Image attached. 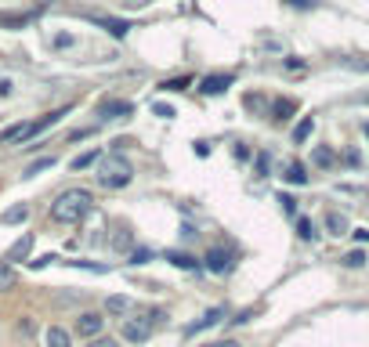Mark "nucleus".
Returning <instances> with one entry per match:
<instances>
[{
	"mask_svg": "<svg viewBox=\"0 0 369 347\" xmlns=\"http://www.w3.org/2000/svg\"><path fill=\"white\" fill-rule=\"evenodd\" d=\"M279 203H283V214L286 217H297V199L294 196H279Z\"/></svg>",
	"mask_w": 369,
	"mask_h": 347,
	"instance_id": "obj_26",
	"label": "nucleus"
},
{
	"mask_svg": "<svg viewBox=\"0 0 369 347\" xmlns=\"http://www.w3.org/2000/svg\"><path fill=\"white\" fill-rule=\"evenodd\" d=\"M311 163H315V166H322V170H329V166L337 163V152L329 149V145H319V149L311 152Z\"/></svg>",
	"mask_w": 369,
	"mask_h": 347,
	"instance_id": "obj_15",
	"label": "nucleus"
},
{
	"mask_svg": "<svg viewBox=\"0 0 369 347\" xmlns=\"http://www.w3.org/2000/svg\"><path fill=\"white\" fill-rule=\"evenodd\" d=\"M29 250H33V235H22L15 246L8 250V261H25V257H29Z\"/></svg>",
	"mask_w": 369,
	"mask_h": 347,
	"instance_id": "obj_16",
	"label": "nucleus"
},
{
	"mask_svg": "<svg viewBox=\"0 0 369 347\" xmlns=\"http://www.w3.org/2000/svg\"><path fill=\"white\" fill-rule=\"evenodd\" d=\"M326 228H329V235H348V217L344 214H337V210H329L326 214Z\"/></svg>",
	"mask_w": 369,
	"mask_h": 347,
	"instance_id": "obj_12",
	"label": "nucleus"
},
{
	"mask_svg": "<svg viewBox=\"0 0 369 347\" xmlns=\"http://www.w3.org/2000/svg\"><path fill=\"white\" fill-rule=\"evenodd\" d=\"M286 4H294V8H315V0H286Z\"/></svg>",
	"mask_w": 369,
	"mask_h": 347,
	"instance_id": "obj_38",
	"label": "nucleus"
},
{
	"mask_svg": "<svg viewBox=\"0 0 369 347\" xmlns=\"http://www.w3.org/2000/svg\"><path fill=\"white\" fill-rule=\"evenodd\" d=\"M160 322H163L160 307H152V311H131L127 318H120V333H123L127 344H145L152 333H156Z\"/></svg>",
	"mask_w": 369,
	"mask_h": 347,
	"instance_id": "obj_3",
	"label": "nucleus"
},
{
	"mask_svg": "<svg viewBox=\"0 0 369 347\" xmlns=\"http://www.w3.org/2000/svg\"><path fill=\"white\" fill-rule=\"evenodd\" d=\"M29 22H33V15H0V25H11V29H22Z\"/></svg>",
	"mask_w": 369,
	"mask_h": 347,
	"instance_id": "obj_23",
	"label": "nucleus"
},
{
	"mask_svg": "<svg viewBox=\"0 0 369 347\" xmlns=\"http://www.w3.org/2000/svg\"><path fill=\"white\" fill-rule=\"evenodd\" d=\"M297 235L304 242H315L319 239V228H315V221H308V217H297Z\"/></svg>",
	"mask_w": 369,
	"mask_h": 347,
	"instance_id": "obj_18",
	"label": "nucleus"
},
{
	"mask_svg": "<svg viewBox=\"0 0 369 347\" xmlns=\"http://www.w3.org/2000/svg\"><path fill=\"white\" fill-rule=\"evenodd\" d=\"M355 239H359V242H369V228H355Z\"/></svg>",
	"mask_w": 369,
	"mask_h": 347,
	"instance_id": "obj_37",
	"label": "nucleus"
},
{
	"mask_svg": "<svg viewBox=\"0 0 369 347\" xmlns=\"http://www.w3.org/2000/svg\"><path fill=\"white\" fill-rule=\"evenodd\" d=\"M149 257H152L149 250H134V253H131V261H134V264H145V261H149Z\"/></svg>",
	"mask_w": 369,
	"mask_h": 347,
	"instance_id": "obj_32",
	"label": "nucleus"
},
{
	"mask_svg": "<svg viewBox=\"0 0 369 347\" xmlns=\"http://www.w3.org/2000/svg\"><path fill=\"white\" fill-rule=\"evenodd\" d=\"M261 105H264L261 94H246V109H261Z\"/></svg>",
	"mask_w": 369,
	"mask_h": 347,
	"instance_id": "obj_31",
	"label": "nucleus"
},
{
	"mask_svg": "<svg viewBox=\"0 0 369 347\" xmlns=\"http://www.w3.org/2000/svg\"><path fill=\"white\" fill-rule=\"evenodd\" d=\"M91 347H120V344H116V340H98V337H94V344H91Z\"/></svg>",
	"mask_w": 369,
	"mask_h": 347,
	"instance_id": "obj_39",
	"label": "nucleus"
},
{
	"mask_svg": "<svg viewBox=\"0 0 369 347\" xmlns=\"http://www.w3.org/2000/svg\"><path fill=\"white\" fill-rule=\"evenodd\" d=\"M156 116H163V120H170V116H174V109H170V105H156Z\"/></svg>",
	"mask_w": 369,
	"mask_h": 347,
	"instance_id": "obj_36",
	"label": "nucleus"
},
{
	"mask_svg": "<svg viewBox=\"0 0 369 347\" xmlns=\"http://www.w3.org/2000/svg\"><path fill=\"white\" fill-rule=\"evenodd\" d=\"M340 264H344V268H362V264H366V253H362V250H351V253L340 257Z\"/></svg>",
	"mask_w": 369,
	"mask_h": 347,
	"instance_id": "obj_24",
	"label": "nucleus"
},
{
	"mask_svg": "<svg viewBox=\"0 0 369 347\" xmlns=\"http://www.w3.org/2000/svg\"><path fill=\"white\" fill-rule=\"evenodd\" d=\"M25 217H29V207H25V203H18V207L4 210V224H22Z\"/></svg>",
	"mask_w": 369,
	"mask_h": 347,
	"instance_id": "obj_19",
	"label": "nucleus"
},
{
	"mask_svg": "<svg viewBox=\"0 0 369 347\" xmlns=\"http://www.w3.org/2000/svg\"><path fill=\"white\" fill-rule=\"evenodd\" d=\"M199 347H243V344L232 340V337H225V340H210V344H199Z\"/></svg>",
	"mask_w": 369,
	"mask_h": 347,
	"instance_id": "obj_29",
	"label": "nucleus"
},
{
	"mask_svg": "<svg viewBox=\"0 0 369 347\" xmlns=\"http://www.w3.org/2000/svg\"><path fill=\"white\" fill-rule=\"evenodd\" d=\"M253 177H268V152H257V166H253Z\"/></svg>",
	"mask_w": 369,
	"mask_h": 347,
	"instance_id": "obj_25",
	"label": "nucleus"
},
{
	"mask_svg": "<svg viewBox=\"0 0 369 347\" xmlns=\"http://www.w3.org/2000/svg\"><path fill=\"white\" fill-rule=\"evenodd\" d=\"M297 109V101H279L275 105V120H286V112H294Z\"/></svg>",
	"mask_w": 369,
	"mask_h": 347,
	"instance_id": "obj_28",
	"label": "nucleus"
},
{
	"mask_svg": "<svg viewBox=\"0 0 369 347\" xmlns=\"http://www.w3.org/2000/svg\"><path fill=\"white\" fill-rule=\"evenodd\" d=\"M225 318H228V307H225V304L210 307V311H203V315L196 318V322H192V326L185 329V337H196V333H203V329H214L218 322H225Z\"/></svg>",
	"mask_w": 369,
	"mask_h": 347,
	"instance_id": "obj_4",
	"label": "nucleus"
},
{
	"mask_svg": "<svg viewBox=\"0 0 369 347\" xmlns=\"http://www.w3.org/2000/svg\"><path fill=\"white\" fill-rule=\"evenodd\" d=\"M131 112H134L131 101H101V109H98L101 120H123V116H131Z\"/></svg>",
	"mask_w": 369,
	"mask_h": 347,
	"instance_id": "obj_8",
	"label": "nucleus"
},
{
	"mask_svg": "<svg viewBox=\"0 0 369 347\" xmlns=\"http://www.w3.org/2000/svg\"><path fill=\"white\" fill-rule=\"evenodd\" d=\"M51 166H55V156H44V159H36V163L25 166V174H22V177H36L40 170H51Z\"/></svg>",
	"mask_w": 369,
	"mask_h": 347,
	"instance_id": "obj_20",
	"label": "nucleus"
},
{
	"mask_svg": "<svg viewBox=\"0 0 369 347\" xmlns=\"http://www.w3.org/2000/svg\"><path fill=\"white\" fill-rule=\"evenodd\" d=\"M91 210H94V196H91V192H87V188H66L55 203H51V221L80 224Z\"/></svg>",
	"mask_w": 369,
	"mask_h": 347,
	"instance_id": "obj_1",
	"label": "nucleus"
},
{
	"mask_svg": "<svg viewBox=\"0 0 369 347\" xmlns=\"http://www.w3.org/2000/svg\"><path fill=\"white\" fill-rule=\"evenodd\" d=\"M11 87H15V83H11V80H4V76H0V98H8V94H11Z\"/></svg>",
	"mask_w": 369,
	"mask_h": 347,
	"instance_id": "obj_35",
	"label": "nucleus"
},
{
	"mask_svg": "<svg viewBox=\"0 0 369 347\" xmlns=\"http://www.w3.org/2000/svg\"><path fill=\"white\" fill-rule=\"evenodd\" d=\"M185 87H188V80L181 76V80H163V83H160V91H185Z\"/></svg>",
	"mask_w": 369,
	"mask_h": 347,
	"instance_id": "obj_27",
	"label": "nucleus"
},
{
	"mask_svg": "<svg viewBox=\"0 0 369 347\" xmlns=\"http://www.w3.org/2000/svg\"><path fill=\"white\" fill-rule=\"evenodd\" d=\"M283 181H290V185H308V166H304L301 159H290Z\"/></svg>",
	"mask_w": 369,
	"mask_h": 347,
	"instance_id": "obj_10",
	"label": "nucleus"
},
{
	"mask_svg": "<svg viewBox=\"0 0 369 347\" xmlns=\"http://www.w3.org/2000/svg\"><path fill=\"white\" fill-rule=\"evenodd\" d=\"M44 347H73L69 329H62V326H51V329L44 333Z\"/></svg>",
	"mask_w": 369,
	"mask_h": 347,
	"instance_id": "obj_11",
	"label": "nucleus"
},
{
	"mask_svg": "<svg viewBox=\"0 0 369 347\" xmlns=\"http://www.w3.org/2000/svg\"><path fill=\"white\" fill-rule=\"evenodd\" d=\"M311 131H315V120H311V116H304V120L294 127V145H304V141L311 138Z\"/></svg>",
	"mask_w": 369,
	"mask_h": 347,
	"instance_id": "obj_17",
	"label": "nucleus"
},
{
	"mask_svg": "<svg viewBox=\"0 0 369 347\" xmlns=\"http://www.w3.org/2000/svg\"><path fill=\"white\" fill-rule=\"evenodd\" d=\"M167 261H170L174 268H181V272H196V268H199V261H196V257H188V253H177V250H167Z\"/></svg>",
	"mask_w": 369,
	"mask_h": 347,
	"instance_id": "obj_13",
	"label": "nucleus"
},
{
	"mask_svg": "<svg viewBox=\"0 0 369 347\" xmlns=\"http://www.w3.org/2000/svg\"><path fill=\"white\" fill-rule=\"evenodd\" d=\"M98 25H105V29L116 36V40H123L127 33H131V22H123V18H94Z\"/></svg>",
	"mask_w": 369,
	"mask_h": 347,
	"instance_id": "obj_14",
	"label": "nucleus"
},
{
	"mask_svg": "<svg viewBox=\"0 0 369 347\" xmlns=\"http://www.w3.org/2000/svg\"><path fill=\"white\" fill-rule=\"evenodd\" d=\"M232 83H236L232 73H210V76H203V80H199V91L203 94H225Z\"/></svg>",
	"mask_w": 369,
	"mask_h": 347,
	"instance_id": "obj_6",
	"label": "nucleus"
},
{
	"mask_svg": "<svg viewBox=\"0 0 369 347\" xmlns=\"http://www.w3.org/2000/svg\"><path fill=\"white\" fill-rule=\"evenodd\" d=\"M51 261H58V257H51V253H47V257H36V261H29V268H44V264H51Z\"/></svg>",
	"mask_w": 369,
	"mask_h": 347,
	"instance_id": "obj_33",
	"label": "nucleus"
},
{
	"mask_svg": "<svg viewBox=\"0 0 369 347\" xmlns=\"http://www.w3.org/2000/svg\"><path fill=\"white\" fill-rule=\"evenodd\" d=\"M131 181H134V163L120 149H112L98 159V185L101 188H127Z\"/></svg>",
	"mask_w": 369,
	"mask_h": 347,
	"instance_id": "obj_2",
	"label": "nucleus"
},
{
	"mask_svg": "<svg viewBox=\"0 0 369 347\" xmlns=\"http://www.w3.org/2000/svg\"><path fill=\"white\" fill-rule=\"evenodd\" d=\"M76 40H73V36L69 33H62V36H55V47H73Z\"/></svg>",
	"mask_w": 369,
	"mask_h": 347,
	"instance_id": "obj_30",
	"label": "nucleus"
},
{
	"mask_svg": "<svg viewBox=\"0 0 369 347\" xmlns=\"http://www.w3.org/2000/svg\"><path fill=\"white\" fill-rule=\"evenodd\" d=\"M362 131H366V138H369V123H366V127H362Z\"/></svg>",
	"mask_w": 369,
	"mask_h": 347,
	"instance_id": "obj_40",
	"label": "nucleus"
},
{
	"mask_svg": "<svg viewBox=\"0 0 369 347\" xmlns=\"http://www.w3.org/2000/svg\"><path fill=\"white\" fill-rule=\"evenodd\" d=\"M101 329H105V318H101L98 311H84L80 318H76V333H80L84 340L101 337Z\"/></svg>",
	"mask_w": 369,
	"mask_h": 347,
	"instance_id": "obj_5",
	"label": "nucleus"
},
{
	"mask_svg": "<svg viewBox=\"0 0 369 347\" xmlns=\"http://www.w3.org/2000/svg\"><path fill=\"white\" fill-rule=\"evenodd\" d=\"M15 286V272H11V261H0V290Z\"/></svg>",
	"mask_w": 369,
	"mask_h": 347,
	"instance_id": "obj_22",
	"label": "nucleus"
},
{
	"mask_svg": "<svg viewBox=\"0 0 369 347\" xmlns=\"http://www.w3.org/2000/svg\"><path fill=\"white\" fill-rule=\"evenodd\" d=\"M105 311H109V315H116V318H127V315L134 311V300L127 297V293H116V297H109V300H105Z\"/></svg>",
	"mask_w": 369,
	"mask_h": 347,
	"instance_id": "obj_9",
	"label": "nucleus"
},
{
	"mask_svg": "<svg viewBox=\"0 0 369 347\" xmlns=\"http://www.w3.org/2000/svg\"><path fill=\"white\" fill-rule=\"evenodd\" d=\"M149 4H156V0H127V8H134V11H142V8H149Z\"/></svg>",
	"mask_w": 369,
	"mask_h": 347,
	"instance_id": "obj_34",
	"label": "nucleus"
},
{
	"mask_svg": "<svg viewBox=\"0 0 369 347\" xmlns=\"http://www.w3.org/2000/svg\"><path fill=\"white\" fill-rule=\"evenodd\" d=\"M101 159V152H84V156L73 159V170H87V166H94Z\"/></svg>",
	"mask_w": 369,
	"mask_h": 347,
	"instance_id": "obj_21",
	"label": "nucleus"
},
{
	"mask_svg": "<svg viewBox=\"0 0 369 347\" xmlns=\"http://www.w3.org/2000/svg\"><path fill=\"white\" fill-rule=\"evenodd\" d=\"M203 264H207V272L214 275H225V272H232V253L221 250V246H214L207 250V257H203Z\"/></svg>",
	"mask_w": 369,
	"mask_h": 347,
	"instance_id": "obj_7",
	"label": "nucleus"
}]
</instances>
